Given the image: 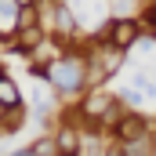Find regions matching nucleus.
<instances>
[{"label":"nucleus","mask_w":156,"mask_h":156,"mask_svg":"<svg viewBox=\"0 0 156 156\" xmlns=\"http://www.w3.org/2000/svg\"><path fill=\"white\" fill-rule=\"evenodd\" d=\"M44 80H47L62 98H80V94L87 91V58L73 47V51H66L62 58L47 62Z\"/></svg>","instance_id":"1"},{"label":"nucleus","mask_w":156,"mask_h":156,"mask_svg":"<svg viewBox=\"0 0 156 156\" xmlns=\"http://www.w3.org/2000/svg\"><path fill=\"white\" fill-rule=\"evenodd\" d=\"M142 33H149L142 18H131V15L109 18V44H116V47H123V51H131V47L142 40Z\"/></svg>","instance_id":"2"},{"label":"nucleus","mask_w":156,"mask_h":156,"mask_svg":"<svg viewBox=\"0 0 156 156\" xmlns=\"http://www.w3.org/2000/svg\"><path fill=\"white\" fill-rule=\"evenodd\" d=\"M116 142H134V138H145V134H153V123L142 116V113H134V109H127L123 120H120L116 127L109 131Z\"/></svg>","instance_id":"3"},{"label":"nucleus","mask_w":156,"mask_h":156,"mask_svg":"<svg viewBox=\"0 0 156 156\" xmlns=\"http://www.w3.org/2000/svg\"><path fill=\"white\" fill-rule=\"evenodd\" d=\"M47 40V29H44V22L37 26H22L18 29V51H26V55H37V47Z\"/></svg>","instance_id":"4"},{"label":"nucleus","mask_w":156,"mask_h":156,"mask_svg":"<svg viewBox=\"0 0 156 156\" xmlns=\"http://www.w3.org/2000/svg\"><path fill=\"white\" fill-rule=\"evenodd\" d=\"M55 138H58L62 156H80V127H76V123H62Z\"/></svg>","instance_id":"5"},{"label":"nucleus","mask_w":156,"mask_h":156,"mask_svg":"<svg viewBox=\"0 0 156 156\" xmlns=\"http://www.w3.org/2000/svg\"><path fill=\"white\" fill-rule=\"evenodd\" d=\"M22 156H62V149H58V138H55V134H44L33 145H26Z\"/></svg>","instance_id":"6"},{"label":"nucleus","mask_w":156,"mask_h":156,"mask_svg":"<svg viewBox=\"0 0 156 156\" xmlns=\"http://www.w3.org/2000/svg\"><path fill=\"white\" fill-rule=\"evenodd\" d=\"M18 102H22V91L11 76V69H4L0 73V105H18Z\"/></svg>","instance_id":"7"},{"label":"nucleus","mask_w":156,"mask_h":156,"mask_svg":"<svg viewBox=\"0 0 156 156\" xmlns=\"http://www.w3.org/2000/svg\"><path fill=\"white\" fill-rule=\"evenodd\" d=\"M138 18L145 22V29H156V0H149V4H145V11H142Z\"/></svg>","instance_id":"8"},{"label":"nucleus","mask_w":156,"mask_h":156,"mask_svg":"<svg viewBox=\"0 0 156 156\" xmlns=\"http://www.w3.org/2000/svg\"><path fill=\"white\" fill-rule=\"evenodd\" d=\"M40 4H44V0H40Z\"/></svg>","instance_id":"9"}]
</instances>
